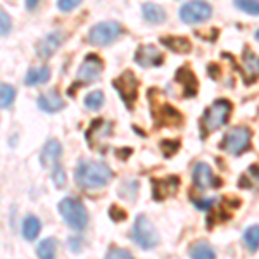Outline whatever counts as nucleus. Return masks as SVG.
<instances>
[{
    "instance_id": "7ed1b4c3",
    "label": "nucleus",
    "mask_w": 259,
    "mask_h": 259,
    "mask_svg": "<svg viewBox=\"0 0 259 259\" xmlns=\"http://www.w3.org/2000/svg\"><path fill=\"white\" fill-rule=\"evenodd\" d=\"M59 214L64 223L73 230H85L89 225V212L85 204L76 197H64L59 202Z\"/></svg>"
},
{
    "instance_id": "393cba45",
    "label": "nucleus",
    "mask_w": 259,
    "mask_h": 259,
    "mask_svg": "<svg viewBox=\"0 0 259 259\" xmlns=\"http://www.w3.org/2000/svg\"><path fill=\"white\" fill-rule=\"evenodd\" d=\"M56 250H57V242L54 237L41 240L36 247V256L38 259H56Z\"/></svg>"
},
{
    "instance_id": "ddd939ff",
    "label": "nucleus",
    "mask_w": 259,
    "mask_h": 259,
    "mask_svg": "<svg viewBox=\"0 0 259 259\" xmlns=\"http://www.w3.org/2000/svg\"><path fill=\"white\" fill-rule=\"evenodd\" d=\"M180 189V177L171 175L166 178H152V197L154 200H164L175 195Z\"/></svg>"
},
{
    "instance_id": "f257e3e1",
    "label": "nucleus",
    "mask_w": 259,
    "mask_h": 259,
    "mask_svg": "<svg viewBox=\"0 0 259 259\" xmlns=\"http://www.w3.org/2000/svg\"><path fill=\"white\" fill-rule=\"evenodd\" d=\"M114 177L112 169L107 164L100 161H90L85 159L74 169V180L81 189L87 190H94L100 189V187L109 185V182Z\"/></svg>"
},
{
    "instance_id": "9d476101",
    "label": "nucleus",
    "mask_w": 259,
    "mask_h": 259,
    "mask_svg": "<svg viewBox=\"0 0 259 259\" xmlns=\"http://www.w3.org/2000/svg\"><path fill=\"white\" fill-rule=\"evenodd\" d=\"M152 116L156 119L157 126L162 128H180L183 124L182 112L166 102L159 104L157 107H152Z\"/></svg>"
},
{
    "instance_id": "a19ab883",
    "label": "nucleus",
    "mask_w": 259,
    "mask_h": 259,
    "mask_svg": "<svg viewBox=\"0 0 259 259\" xmlns=\"http://www.w3.org/2000/svg\"><path fill=\"white\" fill-rule=\"evenodd\" d=\"M257 112H259V109H257Z\"/></svg>"
},
{
    "instance_id": "c9c22d12",
    "label": "nucleus",
    "mask_w": 259,
    "mask_h": 259,
    "mask_svg": "<svg viewBox=\"0 0 259 259\" xmlns=\"http://www.w3.org/2000/svg\"><path fill=\"white\" fill-rule=\"evenodd\" d=\"M78 0H61L57 2V9L62 11V12H68V11H73L74 7H78Z\"/></svg>"
},
{
    "instance_id": "423d86ee",
    "label": "nucleus",
    "mask_w": 259,
    "mask_h": 259,
    "mask_svg": "<svg viewBox=\"0 0 259 259\" xmlns=\"http://www.w3.org/2000/svg\"><path fill=\"white\" fill-rule=\"evenodd\" d=\"M132 239L142 249H154L159 244V235H157L156 228H154V225L150 223L147 216L144 214L137 216L132 230Z\"/></svg>"
},
{
    "instance_id": "1a4fd4ad",
    "label": "nucleus",
    "mask_w": 259,
    "mask_h": 259,
    "mask_svg": "<svg viewBox=\"0 0 259 259\" xmlns=\"http://www.w3.org/2000/svg\"><path fill=\"white\" fill-rule=\"evenodd\" d=\"M212 16V7L207 2H187L180 7V19L187 24L206 23Z\"/></svg>"
},
{
    "instance_id": "ea45409f",
    "label": "nucleus",
    "mask_w": 259,
    "mask_h": 259,
    "mask_svg": "<svg viewBox=\"0 0 259 259\" xmlns=\"http://www.w3.org/2000/svg\"><path fill=\"white\" fill-rule=\"evenodd\" d=\"M254 38H256V40L259 41V28H257V30H256V33H254Z\"/></svg>"
},
{
    "instance_id": "6e6552de",
    "label": "nucleus",
    "mask_w": 259,
    "mask_h": 259,
    "mask_svg": "<svg viewBox=\"0 0 259 259\" xmlns=\"http://www.w3.org/2000/svg\"><path fill=\"white\" fill-rule=\"evenodd\" d=\"M123 33V28H121L119 23L116 21H102V23H97L90 28L89 31V41L92 45H109L112 44L118 36Z\"/></svg>"
},
{
    "instance_id": "4468645a",
    "label": "nucleus",
    "mask_w": 259,
    "mask_h": 259,
    "mask_svg": "<svg viewBox=\"0 0 259 259\" xmlns=\"http://www.w3.org/2000/svg\"><path fill=\"white\" fill-rule=\"evenodd\" d=\"M240 73L244 76L245 85H252L254 81L259 80V56H256L249 47H245L244 54H242Z\"/></svg>"
},
{
    "instance_id": "aec40b11",
    "label": "nucleus",
    "mask_w": 259,
    "mask_h": 259,
    "mask_svg": "<svg viewBox=\"0 0 259 259\" xmlns=\"http://www.w3.org/2000/svg\"><path fill=\"white\" fill-rule=\"evenodd\" d=\"M159 41L162 45H164L166 49L173 50V52L177 54H187L192 50V44L189 38H185V36H161Z\"/></svg>"
},
{
    "instance_id": "5701e85b",
    "label": "nucleus",
    "mask_w": 259,
    "mask_h": 259,
    "mask_svg": "<svg viewBox=\"0 0 259 259\" xmlns=\"http://www.w3.org/2000/svg\"><path fill=\"white\" fill-rule=\"evenodd\" d=\"M50 78V69L47 66H38V68H30L24 78V83L28 87L33 85H40V83H47Z\"/></svg>"
},
{
    "instance_id": "bb28decb",
    "label": "nucleus",
    "mask_w": 259,
    "mask_h": 259,
    "mask_svg": "<svg viewBox=\"0 0 259 259\" xmlns=\"http://www.w3.org/2000/svg\"><path fill=\"white\" fill-rule=\"evenodd\" d=\"M244 244L247 245L250 252H256L259 249V225H252L244 232Z\"/></svg>"
},
{
    "instance_id": "412c9836",
    "label": "nucleus",
    "mask_w": 259,
    "mask_h": 259,
    "mask_svg": "<svg viewBox=\"0 0 259 259\" xmlns=\"http://www.w3.org/2000/svg\"><path fill=\"white\" fill-rule=\"evenodd\" d=\"M189 256L190 259H216V252L209 242L197 240L189 247Z\"/></svg>"
},
{
    "instance_id": "2f4dec72",
    "label": "nucleus",
    "mask_w": 259,
    "mask_h": 259,
    "mask_svg": "<svg viewBox=\"0 0 259 259\" xmlns=\"http://www.w3.org/2000/svg\"><path fill=\"white\" fill-rule=\"evenodd\" d=\"M52 180H54V183H56L57 189H62V187L66 185V173L61 164H57L56 168L52 169Z\"/></svg>"
},
{
    "instance_id": "a878e982",
    "label": "nucleus",
    "mask_w": 259,
    "mask_h": 259,
    "mask_svg": "<svg viewBox=\"0 0 259 259\" xmlns=\"http://www.w3.org/2000/svg\"><path fill=\"white\" fill-rule=\"evenodd\" d=\"M118 194H119V197L124 200H135L137 194H139V182H135V180H126V182H123L118 189Z\"/></svg>"
},
{
    "instance_id": "e433bc0d",
    "label": "nucleus",
    "mask_w": 259,
    "mask_h": 259,
    "mask_svg": "<svg viewBox=\"0 0 259 259\" xmlns=\"http://www.w3.org/2000/svg\"><path fill=\"white\" fill-rule=\"evenodd\" d=\"M214 202H216L214 199H200V200L194 199V204H195V206H197L199 209H204V211L211 209V207H212V204H214Z\"/></svg>"
},
{
    "instance_id": "39448f33",
    "label": "nucleus",
    "mask_w": 259,
    "mask_h": 259,
    "mask_svg": "<svg viewBox=\"0 0 259 259\" xmlns=\"http://www.w3.org/2000/svg\"><path fill=\"white\" fill-rule=\"evenodd\" d=\"M250 140H252V132L249 126H233L225 133L220 147L232 156H240L242 152L250 149Z\"/></svg>"
},
{
    "instance_id": "4c0bfd02",
    "label": "nucleus",
    "mask_w": 259,
    "mask_h": 259,
    "mask_svg": "<svg viewBox=\"0 0 259 259\" xmlns=\"http://www.w3.org/2000/svg\"><path fill=\"white\" fill-rule=\"evenodd\" d=\"M207 71H209L211 78H220V66L218 64H209L207 66Z\"/></svg>"
},
{
    "instance_id": "f704fd0d",
    "label": "nucleus",
    "mask_w": 259,
    "mask_h": 259,
    "mask_svg": "<svg viewBox=\"0 0 259 259\" xmlns=\"http://www.w3.org/2000/svg\"><path fill=\"white\" fill-rule=\"evenodd\" d=\"M109 216L112 221H123L126 220V212H124L121 207H116V206H111L109 207Z\"/></svg>"
},
{
    "instance_id": "c756f323",
    "label": "nucleus",
    "mask_w": 259,
    "mask_h": 259,
    "mask_svg": "<svg viewBox=\"0 0 259 259\" xmlns=\"http://www.w3.org/2000/svg\"><path fill=\"white\" fill-rule=\"evenodd\" d=\"M235 7L244 12H247L250 16L259 14V2H256V0H237Z\"/></svg>"
},
{
    "instance_id": "6ab92c4d",
    "label": "nucleus",
    "mask_w": 259,
    "mask_h": 259,
    "mask_svg": "<svg viewBox=\"0 0 259 259\" xmlns=\"http://www.w3.org/2000/svg\"><path fill=\"white\" fill-rule=\"evenodd\" d=\"M112 132V124L104 119H95L90 124L89 132H87V140H89L90 147H95V142L102 140L104 137H109Z\"/></svg>"
},
{
    "instance_id": "72a5a7b5",
    "label": "nucleus",
    "mask_w": 259,
    "mask_h": 259,
    "mask_svg": "<svg viewBox=\"0 0 259 259\" xmlns=\"http://www.w3.org/2000/svg\"><path fill=\"white\" fill-rule=\"evenodd\" d=\"M11 31V18L9 14H7L6 11H0V33H2V36L9 35Z\"/></svg>"
},
{
    "instance_id": "c85d7f7f",
    "label": "nucleus",
    "mask_w": 259,
    "mask_h": 259,
    "mask_svg": "<svg viewBox=\"0 0 259 259\" xmlns=\"http://www.w3.org/2000/svg\"><path fill=\"white\" fill-rule=\"evenodd\" d=\"M104 104V92L100 90H94L90 92L89 95L85 97V107L90 111H97L100 109V106Z\"/></svg>"
},
{
    "instance_id": "f3484780",
    "label": "nucleus",
    "mask_w": 259,
    "mask_h": 259,
    "mask_svg": "<svg viewBox=\"0 0 259 259\" xmlns=\"http://www.w3.org/2000/svg\"><path fill=\"white\" fill-rule=\"evenodd\" d=\"M62 154V145L59 144V140L56 139H50L47 144L44 145L41 149V154H40V161L45 168H56L59 164V157Z\"/></svg>"
},
{
    "instance_id": "473e14b6",
    "label": "nucleus",
    "mask_w": 259,
    "mask_h": 259,
    "mask_svg": "<svg viewBox=\"0 0 259 259\" xmlns=\"http://www.w3.org/2000/svg\"><path fill=\"white\" fill-rule=\"evenodd\" d=\"M104 259H133L132 254L126 249H118V247H111L107 250L106 257Z\"/></svg>"
},
{
    "instance_id": "b1692460",
    "label": "nucleus",
    "mask_w": 259,
    "mask_h": 259,
    "mask_svg": "<svg viewBox=\"0 0 259 259\" xmlns=\"http://www.w3.org/2000/svg\"><path fill=\"white\" fill-rule=\"evenodd\" d=\"M41 230V225H40V220L33 214H28L26 218L23 220V227H21V232H23V237L24 240H35L38 237Z\"/></svg>"
},
{
    "instance_id": "20e7f679",
    "label": "nucleus",
    "mask_w": 259,
    "mask_h": 259,
    "mask_svg": "<svg viewBox=\"0 0 259 259\" xmlns=\"http://www.w3.org/2000/svg\"><path fill=\"white\" fill-rule=\"evenodd\" d=\"M104 71V62L97 56V54H87L85 59L80 64V68L76 71V76H74L73 87H71L69 94L73 89H80V87H87L90 83L97 81Z\"/></svg>"
},
{
    "instance_id": "7c9ffc66",
    "label": "nucleus",
    "mask_w": 259,
    "mask_h": 259,
    "mask_svg": "<svg viewBox=\"0 0 259 259\" xmlns=\"http://www.w3.org/2000/svg\"><path fill=\"white\" fill-rule=\"evenodd\" d=\"M178 149H180V140H169V139L161 140V150L164 154V157L175 156Z\"/></svg>"
},
{
    "instance_id": "f03ea898",
    "label": "nucleus",
    "mask_w": 259,
    "mask_h": 259,
    "mask_svg": "<svg viewBox=\"0 0 259 259\" xmlns=\"http://www.w3.org/2000/svg\"><path fill=\"white\" fill-rule=\"evenodd\" d=\"M232 102L227 99H216L214 102L204 111L202 118L199 121V132L200 139L209 137L212 132H216L218 128L225 126L228 123L230 116H232Z\"/></svg>"
},
{
    "instance_id": "dca6fc26",
    "label": "nucleus",
    "mask_w": 259,
    "mask_h": 259,
    "mask_svg": "<svg viewBox=\"0 0 259 259\" xmlns=\"http://www.w3.org/2000/svg\"><path fill=\"white\" fill-rule=\"evenodd\" d=\"M175 81L182 85L185 97H195V95H197L199 81H197V76H195L194 71L190 68H180L177 71V74H175Z\"/></svg>"
},
{
    "instance_id": "4be33fe9",
    "label": "nucleus",
    "mask_w": 259,
    "mask_h": 259,
    "mask_svg": "<svg viewBox=\"0 0 259 259\" xmlns=\"http://www.w3.org/2000/svg\"><path fill=\"white\" fill-rule=\"evenodd\" d=\"M142 14H144V19L147 23L152 24H159L166 21V11L161 6H157V4H150V2L144 4L142 6Z\"/></svg>"
},
{
    "instance_id": "f8f14e48",
    "label": "nucleus",
    "mask_w": 259,
    "mask_h": 259,
    "mask_svg": "<svg viewBox=\"0 0 259 259\" xmlns=\"http://www.w3.org/2000/svg\"><path fill=\"white\" fill-rule=\"evenodd\" d=\"M192 182H194L195 189L207 190L211 187H220V180L214 178L212 169L207 162H195L194 169H192Z\"/></svg>"
},
{
    "instance_id": "58836bf2",
    "label": "nucleus",
    "mask_w": 259,
    "mask_h": 259,
    "mask_svg": "<svg viewBox=\"0 0 259 259\" xmlns=\"http://www.w3.org/2000/svg\"><path fill=\"white\" fill-rule=\"evenodd\" d=\"M36 6H38V2H36V0H28V2H26L28 9H36Z\"/></svg>"
},
{
    "instance_id": "2eb2a0df",
    "label": "nucleus",
    "mask_w": 259,
    "mask_h": 259,
    "mask_svg": "<svg viewBox=\"0 0 259 259\" xmlns=\"http://www.w3.org/2000/svg\"><path fill=\"white\" fill-rule=\"evenodd\" d=\"M68 38V35L62 31H50L49 35H45L44 38L38 41L36 45V56L40 59H49L57 49L61 47V44Z\"/></svg>"
},
{
    "instance_id": "9b49d317",
    "label": "nucleus",
    "mask_w": 259,
    "mask_h": 259,
    "mask_svg": "<svg viewBox=\"0 0 259 259\" xmlns=\"http://www.w3.org/2000/svg\"><path fill=\"white\" fill-rule=\"evenodd\" d=\"M135 62L142 68H157L164 62V56L156 45L152 44H144L135 50Z\"/></svg>"
},
{
    "instance_id": "a211bd4d",
    "label": "nucleus",
    "mask_w": 259,
    "mask_h": 259,
    "mask_svg": "<svg viewBox=\"0 0 259 259\" xmlns=\"http://www.w3.org/2000/svg\"><path fill=\"white\" fill-rule=\"evenodd\" d=\"M36 104H38V107L41 111L45 112H57L61 109H64V100L59 95V92L57 90H49V92H44V94L38 95V99H36Z\"/></svg>"
},
{
    "instance_id": "cd10ccee",
    "label": "nucleus",
    "mask_w": 259,
    "mask_h": 259,
    "mask_svg": "<svg viewBox=\"0 0 259 259\" xmlns=\"http://www.w3.org/2000/svg\"><path fill=\"white\" fill-rule=\"evenodd\" d=\"M14 99H16V90L11 85H7V83H2L0 85V104H2L4 109L11 107L14 104Z\"/></svg>"
},
{
    "instance_id": "0eeeda50",
    "label": "nucleus",
    "mask_w": 259,
    "mask_h": 259,
    "mask_svg": "<svg viewBox=\"0 0 259 259\" xmlns=\"http://www.w3.org/2000/svg\"><path fill=\"white\" fill-rule=\"evenodd\" d=\"M112 87L118 92V95L124 102V106H126L128 109H133L137 95H139V81H137L135 74L130 69H124L118 78L112 80Z\"/></svg>"
}]
</instances>
